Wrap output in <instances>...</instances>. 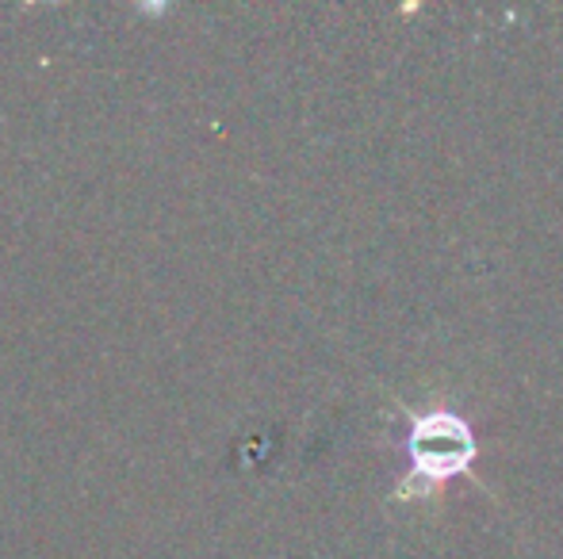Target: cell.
Instances as JSON below:
<instances>
[{
    "instance_id": "1",
    "label": "cell",
    "mask_w": 563,
    "mask_h": 559,
    "mask_svg": "<svg viewBox=\"0 0 563 559\" xmlns=\"http://www.w3.org/2000/svg\"><path fill=\"white\" fill-rule=\"evenodd\" d=\"M407 452H410V483L426 479V483H441V479L456 476L472 463L475 440L472 429L456 418V414L433 411L426 418H415L407 433Z\"/></svg>"
}]
</instances>
